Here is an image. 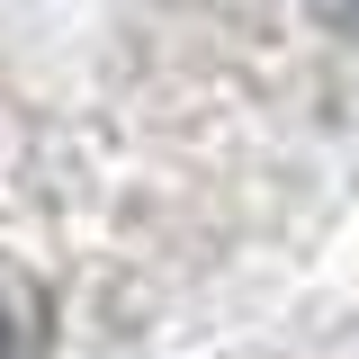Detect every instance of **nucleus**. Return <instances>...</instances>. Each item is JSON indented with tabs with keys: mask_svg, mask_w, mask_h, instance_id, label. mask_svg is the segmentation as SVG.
<instances>
[{
	"mask_svg": "<svg viewBox=\"0 0 359 359\" xmlns=\"http://www.w3.org/2000/svg\"><path fill=\"white\" fill-rule=\"evenodd\" d=\"M0 359H45V287L0 261Z\"/></svg>",
	"mask_w": 359,
	"mask_h": 359,
	"instance_id": "1",
	"label": "nucleus"
},
{
	"mask_svg": "<svg viewBox=\"0 0 359 359\" xmlns=\"http://www.w3.org/2000/svg\"><path fill=\"white\" fill-rule=\"evenodd\" d=\"M323 18H332V27H351V36H359V0H323Z\"/></svg>",
	"mask_w": 359,
	"mask_h": 359,
	"instance_id": "2",
	"label": "nucleus"
}]
</instances>
